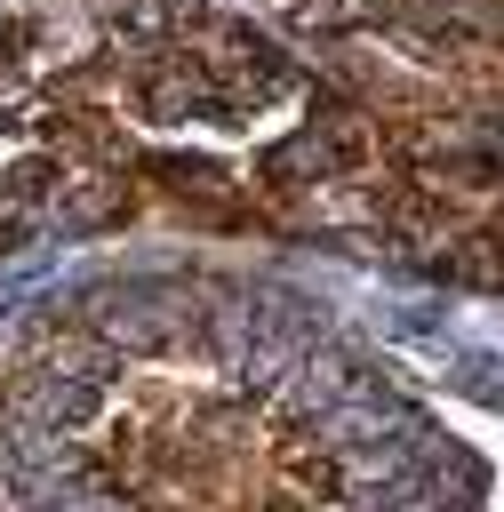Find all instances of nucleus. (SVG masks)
<instances>
[{"label": "nucleus", "instance_id": "obj_1", "mask_svg": "<svg viewBox=\"0 0 504 512\" xmlns=\"http://www.w3.org/2000/svg\"><path fill=\"white\" fill-rule=\"evenodd\" d=\"M440 272L464 280V288H504V232H464V240H448Z\"/></svg>", "mask_w": 504, "mask_h": 512}, {"label": "nucleus", "instance_id": "obj_2", "mask_svg": "<svg viewBox=\"0 0 504 512\" xmlns=\"http://www.w3.org/2000/svg\"><path fill=\"white\" fill-rule=\"evenodd\" d=\"M112 216H128V184L80 176V184L64 192V224H72V232H96V224H112Z\"/></svg>", "mask_w": 504, "mask_h": 512}, {"label": "nucleus", "instance_id": "obj_3", "mask_svg": "<svg viewBox=\"0 0 504 512\" xmlns=\"http://www.w3.org/2000/svg\"><path fill=\"white\" fill-rule=\"evenodd\" d=\"M144 176H160L168 192H224V168L216 160H176V152H152Z\"/></svg>", "mask_w": 504, "mask_h": 512}, {"label": "nucleus", "instance_id": "obj_4", "mask_svg": "<svg viewBox=\"0 0 504 512\" xmlns=\"http://www.w3.org/2000/svg\"><path fill=\"white\" fill-rule=\"evenodd\" d=\"M48 184H64V168H56L48 152H40V160H16V168H8V192H16V200H40Z\"/></svg>", "mask_w": 504, "mask_h": 512}, {"label": "nucleus", "instance_id": "obj_5", "mask_svg": "<svg viewBox=\"0 0 504 512\" xmlns=\"http://www.w3.org/2000/svg\"><path fill=\"white\" fill-rule=\"evenodd\" d=\"M16 232H24V224H16V216H0V256L16 248Z\"/></svg>", "mask_w": 504, "mask_h": 512}]
</instances>
